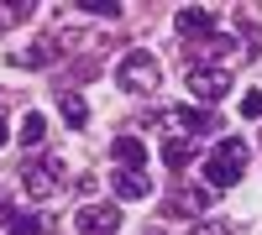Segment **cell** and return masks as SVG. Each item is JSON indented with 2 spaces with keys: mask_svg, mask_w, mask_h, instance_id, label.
<instances>
[{
  "mask_svg": "<svg viewBox=\"0 0 262 235\" xmlns=\"http://www.w3.org/2000/svg\"><path fill=\"white\" fill-rule=\"evenodd\" d=\"M242 167H247V141L226 136V141H215V152L205 157V183L210 188H231L242 178Z\"/></svg>",
  "mask_w": 262,
  "mask_h": 235,
  "instance_id": "cell-1",
  "label": "cell"
},
{
  "mask_svg": "<svg viewBox=\"0 0 262 235\" xmlns=\"http://www.w3.org/2000/svg\"><path fill=\"white\" fill-rule=\"evenodd\" d=\"M158 79H163V68H158V58H152V53H126L121 58V68H116V84H121V89H131V94H152V89H158Z\"/></svg>",
  "mask_w": 262,
  "mask_h": 235,
  "instance_id": "cell-2",
  "label": "cell"
},
{
  "mask_svg": "<svg viewBox=\"0 0 262 235\" xmlns=\"http://www.w3.org/2000/svg\"><path fill=\"white\" fill-rule=\"evenodd\" d=\"M184 84L200 105H215L231 94V68H184Z\"/></svg>",
  "mask_w": 262,
  "mask_h": 235,
  "instance_id": "cell-3",
  "label": "cell"
},
{
  "mask_svg": "<svg viewBox=\"0 0 262 235\" xmlns=\"http://www.w3.org/2000/svg\"><path fill=\"white\" fill-rule=\"evenodd\" d=\"M74 230L79 235H116L121 230V209L116 204H84L74 215Z\"/></svg>",
  "mask_w": 262,
  "mask_h": 235,
  "instance_id": "cell-4",
  "label": "cell"
},
{
  "mask_svg": "<svg viewBox=\"0 0 262 235\" xmlns=\"http://www.w3.org/2000/svg\"><path fill=\"white\" fill-rule=\"evenodd\" d=\"M205 204H210V188H189V183H179V188L163 199V215H168V220H189V215H200Z\"/></svg>",
  "mask_w": 262,
  "mask_h": 235,
  "instance_id": "cell-5",
  "label": "cell"
},
{
  "mask_svg": "<svg viewBox=\"0 0 262 235\" xmlns=\"http://www.w3.org/2000/svg\"><path fill=\"white\" fill-rule=\"evenodd\" d=\"M21 188L32 199H53L58 194V162H21Z\"/></svg>",
  "mask_w": 262,
  "mask_h": 235,
  "instance_id": "cell-6",
  "label": "cell"
},
{
  "mask_svg": "<svg viewBox=\"0 0 262 235\" xmlns=\"http://www.w3.org/2000/svg\"><path fill=\"white\" fill-rule=\"evenodd\" d=\"M163 120H168V125H173V131H179L184 141H194V136H205V131H221V120H215L210 110H189V105H184V110H168Z\"/></svg>",
  "mask_w": 262,
  "mask_h": 235,
  "instance_id": "cell-7",
  "label": "cell"
},
{
  "mask_svg": "<svg viewBox=\"0 0 262 235\" xmlns=\"http://www.w3.org/2000/svg\"><path fill=\"white\" fill-rule=\"evenodd\" d=\"M179 32H184V42H210L221 32V16L205 6H189V11H179Z\"/></svg>",
  "mask_w": 262,
  "mask_h": 235,
  "instance_id": "cell-8",
  "label": "cell"
},
{
  "mask_svg": "<svg viewBox=\"0 0 262 235\" xmlns=\"http://www.w3.org/2000/svg\"><path fill=\"white\" fill-rule=\"evenodd\" d=\"M53 58H58V37H37L32 47H16V53H11L16 68H48Z\"/></svg>",
  "mask_w": 262,
  "mask_h": 235,
  "instance_id": "cell-9",
  "label": "cell"
},
{
  "mask_svg": "<svg viewBox=\"0 0 262 235\" xmlns=\"http://www.w3.org/2000/svg\"><path fill=\"white\" fill-rule=\"evenodd\" d=\"M111 188H116V199H147V167H121V173H111Z\"/></svg>",
  "mask_w": 262,
  "mask_h": 235,
  "instance_id": "cell-10",
  "label": "cell"
},
{
  "mask_svg": "<svg viewBox=\"0 0 262 235\" xmlns=\"http://www.w3.org/2000/svg\"><path fill=\"white\" fill-rule=\"evenodd\" d=\"M53 94H58L63 120H69L74 131H84V125H90V105H84V94H79V89H53Z\"/></svg>",
  "mask_w": 262,
  "mask_h": 235,
  "instance_id": "cell-11",
  "label": "cell"
},
{
  "mask_svg": "<svg viewBox=\"0 0 262 235\" xmlns=\"http://www.w3.org/2000/svg\"><path fill=\"white\" fill-rule=\"evenodd\" d=\"M111 157H116L121 167H147V141H142V136H116V141H111Z\"/></svg>",
  "mask_w": 262,
  "mask_h": 235,
  "instance_id": "cell-12",
  "label": "cell"
},
{
  "mask_svg": "<svg viewBox=\"0 0 262 235\" xmlns=\"http://www.w3.org/2000/svg\"><path fill=\"white\" fill-rule=\"evenodd\" d=\"M6 225H11V235H53L58 230L53 215H11Z\"/></svg>",
  "mask_w": 262,
  "mask_h": 235,
  "instance_id": "cell-13",
  "label": "cell"
},
{
  "mask_svg": "<svg viewBox=\"0 0 262 235\" xmlns=\"http://www.w3.org/2000/svg\"><path fill=\"white\" fill-rule=\"evenodd\" d=\"M163 162L173 167V173H184V167L194 162V141H184V136H168V141H163Z\"/></svg>",
  "mask_w": 262,
  "mask_h": 235,
  "instance_id": "cell-14",
  "label": "cell"
},
{
  "mask_svg": "<svg viewBox=\"0 0 262 235\" xmlns=\"http://www.w3.org/2000/svg\"><path fill=\"white\" fill-rule=\"evenodd\" d=\"M42 136H48V120H42L37 110L21 115V146H42Z\"/></svg>",
  "mask_w": 262,
  "mask_h": 235,
  "instance_id": "cell-15",
  "label": "cell"
},
{
  "mask_svg": "<svg viewBox=\"0 0 262 235\" xmlns=\"http://www.w3.org/2000/svg\"><path fill=\"white\" fill-rule=\"evenodd\" d=\"M79 11H84V16H105V21H121V6H116V0H79Z\"/></svg>",
  "mask_w": 262,
  "mask_h": 235,
  "instance_id": "cell-16",
  "label": "cell"
},
{
  "mask_svg": "<svg viewBox=\"0 0 262 235\" xmlns=\"http://www.w3.org/2000/svg\"><path fill=\"white\" fill-rule=\"evenodd\" d=\"M16 21H32V6H0V32H11Z\"/></svg>",
  "mask_w": 262,
  "mask_h": 235,
  "instance_id": "cell-17",
  "label": "cell"
},
{
  "mask_svg": "<svg viewBox=\"0 0 262 235\" xmlns=\"http://www.w3.org/2000/svg\"><path fill=\"white\" fill-rule=\"evenodd\" d=\"M242 120H262V89L242 94Z\"/></svg>",
  "mask_w": 262,
  "mask_h": 235,
  "instance_id": "cell-18",
  "label": "cell"
},
{
  "mask_svg": "<svg viewBox=\"0 0 262 235\" xmlns=\"http://www.w3.org/2000/svg\"><path fill=\"white\" fill-rule=\"evenodd\" d=\"M189 235H231V225H226V220H200Z\"/></svg>",
  "mask_w": 262,
  "mask_h": 235,
  "instance_id": "cell-19",
  "label": "cell"
},
{
  "mask_svg": "<svg viewBox=\"0 0 262 235\" xmlns=\"http://www.w3.org/2000/svg\"><path fill=\"white\" fill-rule=\"evenodd\" d=\"M6 141H11V125H6V120H0V146H6Z\"/></svg>",
  "mask_w": 262,
  "mask_h": 235,
  "instance_id": "cell-20",
  "label": "cell"
},
{
  "mask_svg": "<svg viewBox=\"0 0 262 235\" xmlns=\"http://www.w3.org/2000/svg\"><path fill=\"white\" fill-rule=\"evenodd\" d=\"M0 220H11V209H6V199H0Z\"/></svg>",
  "mask_w": 262,
  "mask_h": 235,
  "instance_id": "cell-21",
  "label": "cell"
}]
</instances>
